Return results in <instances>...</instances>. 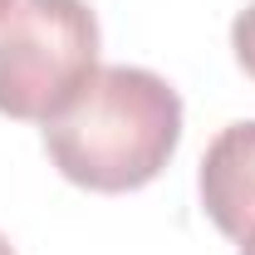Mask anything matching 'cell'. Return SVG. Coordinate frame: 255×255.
I'll return each mask as SVG.
<instances>
[{
	"instance_id": "6da1fadb",
	"label": "cell",
	"mask_w": 255,
	"mask_h": 255,
	"mask_svg": "<svg viewBox=\"0 0 255 255\" xmlns=\"http://www.w3.org/2000/svg\"><path fill=\"white\" fill-rule=\"evenodd\" d=\"M182 142L177 89L132 64L94 69L74 103L44 123V152L74 187L137 191L172 162Z\"/></svg>"
},
{
	"instance_id": "7a4b0ae2",
	"label": "cell",
	"mask_w": 255,
	"mask_h": 255,
	"mask_svg": "<svg viewBox=\"0 0 255 255\" xmlns=\"http://www.w3.org/2000/svg\"><path fill=\"white\" fill-rule=\"evenodd\" d=\"M98 69L89 0H15L0 15V113L49 123Z\"/></svg>"
},
{
	"instance_id": "3957f363",
	"label": "cell",
	"mask_w": 255,
	"mask_h": 255,
	"mask_svg": "<svg viewBox=\"0 0 255 255\" xmlns=\"http://www.w3.org/2000/svg\"><path fill=\"white\" fill-rule=\"evenodd\" d=\"M196 187L216 231L231 241H246V231L255 226V118L231 123L211 137Z\"/></svg>"
},
{
	"instance_id": "277c9868",
	"label": "cell",
	"mask_w": 255,
	"mask_h": 255,
	"mask_svg": "<svg viewBox=\"0 0 255 255\" xmlns=\"http://www.w3.org/2000/svg\"><path fill=\"white\" fill-rule=\"evenodd\" d=\"M231 49H236V59H241V69L255 79V0L236 15V25H231Z\"/></svg>"
},
{
	"instance_id": "5b68a950",
	"label": "cell",
	"mask_w": 255,
	"mask_h": 255,
	"mask_svg": "<svg viewBox=\"0 0 255 255\" xmlns=\"http://www.w3.org/2000/svg\"><path fill=\"white\" fill-rule=\"evenodd\" d=\"M241 255H255V226L246 231V241H241Z\"/></svg>"
},
{
	"instance_id": "8992f818",
	"label": "cell",
	"mask_w": 255,
	"mask_h": 255,
	"mask_svg": "<svg viewBox=\"0 0 255 255\" xmlns=\"http://www.w3.org/2000/svg\"><path fill=\"white\" fill-rule=\"evenodd\" d=\"M0 255H15V246H10V241H5V236H0Z\"/></svg>"
},
{
	"instance_id": "52a82bcc",
	"label": "cell",
	"mask_w": 255,
	"mask_h": 255,
	"mask_svg": "<svg viewBox=\"0 0 255 255\" xmlns=\"http://www.w3.org/2000/svg\"><path fill=\"white\" fill-rule=\"evenodd\" d=\"M10 5H15V0H0V15H5V10H10Z\"/></svg>"
}]
</instances>
